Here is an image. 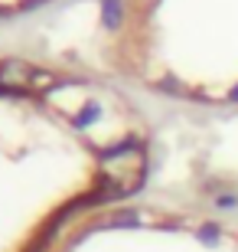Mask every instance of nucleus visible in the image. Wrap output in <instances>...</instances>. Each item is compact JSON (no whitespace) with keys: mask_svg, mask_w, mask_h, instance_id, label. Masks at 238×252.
Segmentation results:
<instances>
[{"mask_svg":"<svg viewBox=\"0 0 238 252\" xmlns=\"http://www.w3.org/2000/svg\"><path fill=\"white\" fill-rule=\"evenodd\" d=\"M0 85L13 89V92H23V89H33V85H53V75L36 72L23 59H7V63L0 65Z\"/></svg>","mask_w":238,"mask_h":252,"instance_id":"f257e3e1","label":"nucleus"},{"mask_svg":"<svg viewBox=\"0 0 238 252\" xmlns=\"http://www.w3.org/2000/svg\"><path fill=\"white\" fill-rule=\"evenodd\" d=\"M118 20H121V0H105V23L118 27Z\"/></svg>","mask_w":238,"mask_h":252,"instance_id":"f03ea898","label":"nucleus"},{"mask_svg":"<svg viewBox=\"0 0 238 252\" xmlns=\"http://www.w3.org/2000/svg\"><path fill=\"white\" fill-rule=\"evenodd\" d=\"M232 98H235V102H238V89H235V92H232Z\"/></svg>","mask_w":238,"mask_h":252,"instance_id":"7ed1b4c3","label":"nucleus"},{"mask_svg":"<svg viewBox=\"0 0 238 252\" xmlns=\"http://www.w3.org/2000/svg\"><path fill=\"white\" fill-rule=\"evenodd\" d=\"M0 17H3V10H0Z\"/></svg>","mask_w":238,"mask_h":252,"instance_id":"20e7f679","label":"nucleus"}]
</instances>
